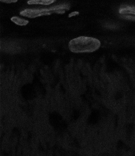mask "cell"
Returning <instances> with one entry per match:
<instances>
[{
  "mask_svg": "<svg viewBox=\"0 0 135 156\" xmlns=\"http://www.w3.org/2000/svg\"><path fill=\"white\" fill-rule=\"evenodd\" d=\"M101 46L100 41L94 37H80L71 40L69 43L70 50L75 53L92 52Z\"/></svg>",
  "mask_w": 135,
  "mask_h": 156,
  "instance_id": "6da1fadb",
  "label": "cell"
},
{
  "mask_svg": "<svg viewBox=\"0 0 135 156\" xmlns=\"http://www.w3.org/2000/svg\"><path fill=\"white\" fill-rule=\"evenodd\" d=\"M52 12H49L47 9H25L20 12L21 16L29 18H34L37 17L51 14Z\"/></svg>",
  "mask_w": 135,
  "mask_h": 156,
  "instance_id": "7a4b0ae2",
  "label": "cell"
},
{
  "mask_svg": "<svg viewBox=\"0 0 135 156\" xmlns=\"http://www.w3.org/2000/svg\"><path fill=\"white\" fill-rule=\"evenodd\" d=\"M55 1L54 0H31L27 2V4H41L43 5H49Z\"/></svg>",
  "mask_w": 135,
  "mask_h": 156,
  "instance_id": "3957f363",
  "label": "cell"
},
{
  "mask_svg": "<svg viewBox=\"0 0 135 156\" xmlns=\"http://www.w3.org/2000/svg\"><path fill=\"white\" fill-rule=\"evenodd\" d=\"M11 20L15 24L20 26H26V25L28 24L29 22L27 20L16 16L12 17L11 19Z\"/></svg>",
  "mask_w": 135,
  "mask_h": 156,
  "instance_id": "277c9868",
  "label": "cell"
},
{
  "mask_svg": "<svg viewBox=\"0 0 135 156\" xmlns=\"http://www.w3.org/2000/svg\"><path fill=\"white\" fill-rule=\"evenodd\" d=\"M119 13L131 14L135 15V7L126 6L122 7L119 10Z\"/></svg>",
  "mask_w": 135,
  "mask_h": 156,
  "instance_id": "5b68a950",
  "label": "cell"
},
{
  "mask_svg": "<svg viewBox=\"0 0 135 156\" xmlns=\"http://www.w3.org/2000/svg\"><path fill=\"white\" fill-rule=\"evenodd\" d=\"M69 6L68 5L63 4L51 7L49 9H47V11L49 12H54L57 13V11H61L62 9H69Z\"/></svg>",
  "mask_w": 135,
  "mask_h": 156,
  "instance_id": "8992f818",
  "label": "cell"
},
{
  "mask_svg": "<svg viewBox=\"0 0 135 156\" xmlns=\"http://www.w3.org/2000/svg\"><path fill=\"white\" fill-rule=\"evenodd\" d=\"M0 1L4 3L10 4L16 2H17V0H1Z\"/></svg>",
  "mask_w": 135,
  "mask_h": 156,
  "instance_id": "52a82bcc",
  "label": "cell"
},
{
  "mask_svg": "<svg viewBox=\"0 0 135 156\" xmlns=\"http://www.w3.org/2000/svg\"><path fill=\"white\" fill-rule=\"evenodd\" d=\"M124 18L127 19L135 20V16H124Z\"/></svg>",
  "mask_w": 135,
  "mask_h": 156,
  "instance_id": "ba28073f",
  "label": "cell"
},
{
  "mask_svg": "<svg viewBox=\"0 0 135 156\" xmlns=\"http://www.w3.org/2000/svg\"><path fill=\"white\" fill-rule=\"evenodd\" d=\"M79 14V12H71L69 15V17H71L73 16H76V15Z\"/></svg>",
  "mask_w": 135,
  "mask_h": 156,
  "instance_id": "9c48e42d",
  "label": "cell"
}]
</instances>
